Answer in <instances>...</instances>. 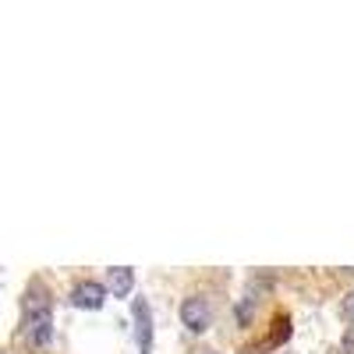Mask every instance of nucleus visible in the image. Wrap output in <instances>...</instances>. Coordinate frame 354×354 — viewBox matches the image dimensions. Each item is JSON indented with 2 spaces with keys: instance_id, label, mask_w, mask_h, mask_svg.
I'll return each instance as SVG.
<instances>
[{
  "instance_id": "obj_2",
  "label": "nucleus",
  "mask_w": 354,
  "mask_h": 354,
  "mask_svg": "<svg viewBox=\"0 0 354 354\" xmlns=\"http://www.w3.org/2000/svg\"><path fill=\"white\" fill-rule=\"evenodd\" d=\"M21 337L32 351H46L53 344V312H39V315H25L21 319Z\"/></svg>"
},
{
  "instance_id": "obj_5",
  "label": "nucleus",
  "mask_w": 354,
  "mask_h": 354,
  "mask_svg": "<svg viewBox=\"0 0 354 354\" xmlns=\"http://www.w3.org/2000/svg\"><path fill=\"white\" fill-rule=\"evenodd\" d=\"M39 312H53V294L43 280H32L25 287V298H21V319L25 315H39Z\"/></svg>"
},
{
  "instance_id": "obj_7",
  "label": "nucleus",
  "mask_w": 354,
  "mask_h": 354,
  "mask_svg": "<svg viewBox=\"0 0 354 354\" xmlns=\"http://www.w3.org/2000/svg\"><path fill=\"white\" fill-rule=\"evenodd\" d=\"M340 351L344 354H354V322L347 326V333H344V344H340Z\"/></svg>"
},
{
  "instance_id": "obj_8",
  "label": "nucleus",
  "mask_w": 354,
  "mask_h": 354,
  "mask_svg": "<svg viewBox=\"0 0 354 354\" xmlns=\"http://www.w3.org/2000/svg\"><path fill=\"white\" fill-rule=\"evenodd\" d=\"M340 308H344V315H347V319L354 322V290H351L347 298H344V305H340Z\"/></svg>"
},
{
  "instance_id": "obj_6",
  "label": "nucleus",
  "mask_w": 354,
  "mask_h": 354,
  "mask_svg": "<svg viewBox=\"0 0 354 354\" xmlns=\"http://www.w3.org/2000/svg\"><path fill=\"white\" fill-rule=\"evenodd\" d=\"M131 283H135V273L128 266H110L106 270V290H113L117 298H131Z\"/></svg>"
},
{
  "instance_id": "obj_1",
  "label": "nucleus",
  "mask_w": 354,
  "mask_h": 354,
  "mask_svg": "<svg viewBox=\"0 0 354 354\" xmlns=\"http://www.w3.org/2000/svg\"><path fill=\"white\" fill-rule=\"evenodd\" d=\"M181 322L188 333H205L213 326V301L205 298V294H192V298L181 301Z\"/></svg>"
},
{
  "instance_id": "obj_3",
  "label": "nucleus",
  "mask_w": 354,
  "mask_h": 354,
  "mask_svg": "<svg viewBox=\"0 0 354 354\" xmlns=\"http://www.w3.org/2000/svg\"><path fill=\"white\" fill-rule=\"evenodd\" d=\"M131 333H135L138 354L153 351V308L145 298H131Z\"/></svg>"
},
{
  "instance_id": "obj_4",
  "label": "nucleus",
  "mask_w": 354,
  "mask_h": 354,
  "mask_svg": "<svg viewBox=\"0 0 354 354\" xmlns=\"http://www.w3.org/2000/svg\"><path fill=\"white\" fill-rule=\"evenodd\" d=\"M103 301H106V287L96 283V280H78V283L71 287V305H75V308L96 312V308H103Z\"/></svg>"
},
{
  "instance_id": "obj_9",
  "label": "nucleus",
  "mask_w": 354,
  "mask_h": 354,
  "mask_svg": "<svg viewBox=\"0 0 354 354\" xmlns=\"http://www.w3.org/2000/svg\"><path fill=\"white\" fill-rule=\"evenodd\" d=\"M202 354H223V351H202Z\"/></svg>"
}]
</instances>
